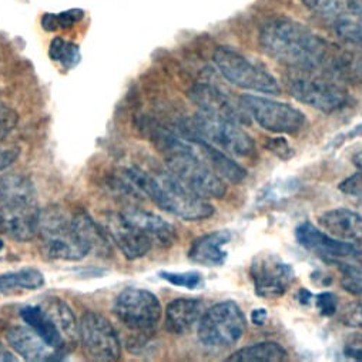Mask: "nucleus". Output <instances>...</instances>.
Here are the masks:
<instances>
[{
  "mask_svg": "<svg viewBox=\"0 0 362 362\" xmlns=\"http://www.w3.org/2000/svg\"><path fill=\"white\" fill-rule=\"evenodd\" d=\"M261 49L288 69H310L329 73L338 46L291 19H271L259 30Z\"/></svg>",
  "mask_w": 362,
  "mask_h": 362,
  "instance_id": "1",
  "label": "nucleus"
},
{
  "mask_svg": "<svg viewBox=\"0 0 362 362\" xmlns=\"http://www.w3.org/2000/svg\"><path fill=\"white\" fill-rule=\"evenodd\" d=\"M37 237L49 259L78 261L99 247L102 233L84 211L69 216L59 207H49L42 210Z\"/></svg>",
  "mask_w": 362,
  "mask_h": 362,
  "instance_id": "2",
  "label": "nucleus"
},
{
  "mask_svg": "<svg viewBox=\"0 0 362 362\" xmlns=\"http://www.w3.org/2000/svg\"><path fill=\"white\" fill-rule=\"evenodd\" d=\"M133 186L147 196L157 207L186 221H200L214 214V207L189 190L170 171H147L139 167L126 170Z\"/></svg>",
  "mask_w": 362,
  "mask_h": 362,
  "instance_id": "3",
  "label": "nucleus"
},
{
  "mask_svg": "<svg viewBox=\"0 0 362 362\" xmlns=\"http://www.w3.org/2000/svg\"><path fill=\"white\" fill-rule=\"evenodd\" d=\"M158 148L165 154L167 170L189 190L203 199H221L227 193L224 180L199 154L192 141L186 143L170 133L154 136Z\"/></svg>",
  "mask_w": 362,
  "mask_h": 362,
  "instance_id": "4",
  "label": "nucleus"
},
{
  "mask_svg": "<svg viewBox=\"0 0 362 362\" xmlns=\"http://www.w3.org/2000/svg\"><path fill=\"white\" fill-rule=\"evenodd\" d=\"M40 214L36 189L28 177H0V234L19 243L30 241L37 235Z\"/></svg>",
  "mask_w": 362,
  "mask_h": 362,
  "instance_id": "5",
  "label": "nucleus"
},
{
  "mask_svg": "<svg viewBox=\"0 0 362 362\" xmlns=\"http://www.w3.org/2000/svg\"><path fill=\"white\" fill-rule=\"evenodd\" d=\"M284 84L296 100L322 113H335L349 102L348 90L341 80L322 70L288 69Z\"/></svg>",
  "mask_w": 362,
  "mask_h": 362,
  "instance_id": "6",
  "label": "nucleus"
},
{
  "mask_svg": "<svg viewBox=\"0 0 362 362\" xmlns=\"http://www.w3.org/2000/svg\"><path fill=\"white\" fill-rule=\"evenodd\" d=\"M214 63L224 78L240 88L276 96L281 93L277 78L267 67L231 47L220 46L214 52Z\"/></svg>",
  "mask_w": 362,
  "mask_h": 362,
  "instance_id": "7",
  "label": "nucleus"
},
{
  "mask_svg": "<svg viewBox=\"0 0 362 362\" xmlns=\"http://www.w3.org/2000/svg\"><path fill=\"white\" fill-rule=\"evenodd\" d=\"M240 124L223 116L199 112L189 123L190 137L203 139L234 157H251L255 153V143Z\"/></svg>",
  "mask_w": 362,
  "mask_h": 362,
  "instance_id": "8",
  "label": "nucleus"
},
{
  "mask_svg": "<svg viewBox=\"0 0 362 362\" xmlns=\"http://www.w3.org/2000/svg\"><path fill=\"white\" fill-rule=\"evenodd\" d=\"M247 329V320L234 301H223L210 307L199 321L197 337L210 348L235 345Z\"/></svg>",
  "mask_w": 362,
  "mask_h": 362,
  "instance_id": "9",
  "label": "nucleus"
},
{
  "mask_svg": "<svg viewBox=\"0 0 362 362\" xmlns=\"http://www.w3.org/2000/svg\"><path fill=\"white\" fill-rule=\"evenodd\" d=\"M113 313L126 328L141 334L154 331L163 317L156 294L136 287H129L116 297Z\"/></svg>",
  "mask_w": 362,
  "mask_h": 362,
  "instance_id": "10",
  "label": "nucleus"
},
{
  "mask_svg": "<svg viewBox=\"0 0 362 362\" xmlns=\"http://www.w3.org/2000/svg\"><path fill=\"white\" fill-rule=\"evenodd\" d=\"M240 103L262 129L271 133L294 134L298 133L307 123L305 115L288 103L252 95L243 96Z\"/></svg>",
  "mask_w": 362,
  "mask_h": 362,
  "instance_id": "11",
  "label": "nucleus"
},
{
  "mask_svg": "<svg viewBox=\"0 0 362 362\" xmlns=\"http://www.w3.org/2000/svg\"><path fill=\"white\" fill-rule=\"evenodd\" d=\"M78 341L95 361L112 362L122 356V342L112 322L99 313L87 311L78 321Z\"/></svg>",
  "mask_w": 362,
  "mask_h": 362,
  "instance_id": "12",
  "label": "nucleus"
},
{
  "mask_svg": "<svg viewBox=\"0 0 362 362\" xmlns=\"http://www.w3.org/2000/svg\"><path fill=\"white\" fill-rule=\"evenodd\" d=\"M255 294L261 298H280L296 280L294 268L273 252H259L250 267Z\"/></svg>",
  "mask_w": 362,
  "mask_h": 362,
  "instance_id": "13",
  "label": "nucleus"
},
{
  "mask_svg": "<svg viewBox=\"0 0 362 362\" xmlns=\"http://www.w3.org/2000/svg\"><path fill=\"white\" fill-rule=\"evenodd\" d=\"M296 238L301 247L314 252L328 262L338 264L341 259H355L362 255V250L352 243L338 240L331 234L318 230L310 221L296 228Z\"/></svg>",
  "mask_w": 362,
  "mask_h": 362,
  "instance_id": "14",
  "label": "nucleus"
},
{
  "mask_svg": "<svg viewBox=\"0 0 362 362\" xmlns=\"http://www.w3.org/2000/svg\"><path fill=\"white\" fill-rule=\"evenodd\" d=\"M103 228L127 259H139L153 248V240L123 213H109Z\"/></svg>",
  "mask_w": 362,
  "mask_h": 362,
  "instance_id": "15",
  "label": "nucleus"
},
{
  "mask_svg": "<svg viewBox=\"0 0 362 362\" xmlns=\"http://www.w3.org/2000/svg\"><path fill=\"white\" fill-rule=\"evenodd\" d=\"M6 339L16 354H19L26 361L33 362H47V361H62L69 354L64 351L54 349L50 346L35 329L29 325H15L8 329Z\"/></svg>",
  "mask_w": 362,
  "mask_h": 362,
  "instance_id": "16",
  "label": "nucleus"
},
{
  "mask_svg": "<svg viewBox=\"0 0 362 362\" xmlns=\"http://www.w3.org/2000/svg\"><path fill=\"white\" fill-rule=\"evenodd\" d=\"M190 100L200 109V112L223 116L238 123L247 122V112L240 105H235L226 93L213 84L199 83L189 92Z\"/></svg>",
  "mask_w": 362,
  "mask_h": 362,
  "instance_id": "17",
  "label": "nucleus"
},
{
  "mask_svg": "<svg viewBox=\"0 0 362 362\" xmlns=\"http://www.w3.org/2000/svg\"><path fill=\"white\" fill-rule=\"evenodd\" d=\"M320 226L332 237L362 244V216L348 209H332L318 217Z\"/></svg>",
  "mask_w": 362,
  "mask_h": 362,
  "instance_id": "18",
  "label": "nucleus"
},
{
  "mask_svg": "<svg viewBox=\"0 0 362 362\" xmlns=\"http://www.w3.org/2000/svg\"><path fill=\"white\" fill-rule=\"evenodd\" d=\"M203 314V301L197 298H177L165 308L164 327L173 335H183L200 321Z\"/></svg>",
  "mask_w": 362,
  "mask_h": 362,
  "instance_id": "19",
  "label": "nucleus"
},
{
  "mask_svg": "<svg viewBox=\"0 0 362 362\" xmlns=\"http://www.w3.org/2000/svg\"><path fill=\"white\" fill-rule=\"evenodd\" d=\"M230 241L231 233L228 230H218L204 234L193 241L189 250V257L192 261L206 267L223 265L227 259V251L224 247Z\"/></svg>",
  "mask_w": 362,
  "mask_h": 362,
  "instance_id": "20",
  "label": "nucleus"
},
{
  "mask_svg": "<svg viewBox=\"0 0 362 362\" xmlns=\"http://www.w3.org/2000/svg\"><path fill=\"white\" fill-rule=\"evenodd\" d=\"M199 154L204 158V161L214 170L217 175H220L223 180L230 181L233 185H238L247 177L245 168H243L238 163H235L230 154L224 153L223 150L217 148L216 146L210 144L209 141L199 139V137H190L189 139Z\"/></svg>",
  "mask_w": 362,
  "mask_h": 362,
  "instance_id": "21",
  "label": "nucleus"
},
{
  "mask_svg": "<svg viewBox=\"0 0 362 362\" xmlns=\"http://www.w3.org/2000/svg\"><path fill=\"white\" fill-rule=\"evenodd\" d=\"M122 213L141 231H144L153 243L161 247H168L177 241L175 228L160 216L140 209H127Z\"/></svg>",
  "mask_w": 362,
  "mask_h": 362,
  "instance_id": "22",
  "label": "nucleus"
},
{
  "mask_svg": "<svg viewBox=\"0 0 362 362\" xmlns=\"http://www.w3.org/2000/svg\"><path fill=\"white\" fill-rule=\"evenodd\" d=\"M22 320L35 329L50 346L59 351L70 352L71 349L67 346L59 327L53 321V318L47 314V311L42 305H28L21 310Z\"/></svg>",
  "mask_w": 362,
  "mask_h": 362,
  "instance_id": "23",
  "label": "nucleus"
},
{
  "mask_svg": "<svg viewBox=\"0 0 362 362\" xmlns=\"http://www.w3.org/2000/svg\"><path fill=\"white\" fill-rule=\"evenodd\" d=\"M59 327L67 346L71 349L78 341V322L71 308L57 297H49L40 304Z\"/></svg>",
  "mask_w": 362,
  "mask_h": 362,
  "instance_id": "24",
  "label": "nucleus"
},
{
  "mask_svg": "<svg viewBox=\"0 0 362 362\" xmlns=\"http://www.w3.org/2000/svg\"><path fill=\"white\" fill-rule=\"evenodd\" d=\"M288 358V352L279 342L265 341L235 351L227 358L230 362H280Z\"/></svg>",
  "mask_w": 362,
  "mask_h": 362,
  "instance_id": "25",
  "label": "nucleus"
},
{
  "mask_svg": "<svg viewBox=\"0 0 362 362\" xmlns=\"http://www.w3.org/2000/svg\"><path fill=\"white\" fill-rule=\"evenodd\" d=\"M45 284L42 271L33 267L21 268L18 271L0 274V294H8L16 290H39Z\"/></svg>",
  "mask_w": 362,
  "mask_h": 362,
  "instance_id": "26",
  "label": "nucleus"
},
{
  "mask_svg": "<svg viewBox=\"0 0 362 362\" xmlns=\"http://www.w3.org/2000/svg\"><path fill=\"white\" fill-rule=\"evenodd\" d=\"M303 4L313 13L325 21L337 22L348 16L349 0H303Z\"/></svg>",
  "mask_w": 362,
  "mask_h": 362,
  "instance_id": "27",
  "label": "nucleus"
},
{
  "mask_svg": "<svg viewBox=\"0 0 362 362\" xmlns=\"http://www.w3.org/2000/svg\"><path fill=\"white\" fill-rule=\"evenodd\" d=\"M334 29L341 42L362 52V21L351 16L341 18L334 22Z\"/></svg>",
  "mask_w": 362,
  "mask_h": 362,
  "instance_id": "28",
  "label": "nucleus"
},
{
  "mask_svg": "<svg viewBox=\"0 0 362 362\" xmlns=\"http://www.w3.org/2000/svg\"><path fill=\"white\" fill-rule=\"evenodd\" d=\"M49 56L54 62H59L64 69L76 67L81 57L78 46L71 42H66L62 37L53 39V42L50 43V49H49Z\"/></svg>",
  "mask_w": 362,
  "mask_h": 362,
  "instance_id": "29",
  "label": "nucleus"
},
{
  "mask_svg": "<svg viewBox=\"0 0 362 362\" xmlns=\"http://www.w3.org/2000/svg\"><path fill=\"white\" fill-rule=\"evenodd\" d=\"M84 18V12L80 9H73L67 12H62L57 15L46 13L42 18V26L47 32H54L57 29H69L74 26L77 22H80Z\"/></svg>",
  "mask_w": 362,
  "mask_h": 362,
  "instance_id": "30",
  "label": "nucleus"
},
{
  "mask_svg": "<svg viewBox=\"0 0 362 362\" xmlns=\"http://www.w3.org/2000/svg\"><path fill=\"white\" fill-rule=\"evenodd\" d=\"M160 277L175 287H183L187 290H196L203 286V277L197 271H189V273H170V271H163Z\"/></svg>",
  "mask_w": 362,
  "mask_h": 362,
  "instance_id": "31",
  "label": "nucleus"
},
{
  "mask_svg": "<svg viewBox=\"0 0 362 362\" xmlns=\"http://www.w3.org/2000/svg\"><path fill=\"white\" fill-rule=\"evenodd\" d=\"M342 288L351 296L362 298V269L352 267V264L344 265L342 268Z\"/></svg>",
  "mask_w": 362,
  "mask_h": 362,
  "instance_id": "32",
  "label": "nucleus"
},
{
  "mask_svg": "<svg viewBox=\"0 0 362 362\" xmlns=\"http://www.w3.org/2000/svg\"><path fill=\"white\" fill-rule=\"evenodd\" d=\"M19 115L11 106L0 102V140L8 137L18 126Z\"/></svg>",
  "mask_w": 362,
  "mask_h": 362,
  "instance_id": "33",
  "label": "nucleus"
},
{
  "mask_svg": "<svg viewBox=\"0 0 362 362\" xmlns=\"http://www.w3.org/2000/svg\"><path fill=\"white\" fill-rule=\"evenodd\" d=\"M338 189H339L341 193L362 202V171L355 173L351 177L341 181Z\"/></svg>",
  "mask_w": 362,
  "mask_h": 362,
  "instance_id": "34",
  "label": "nucleus"
},
{
  "mask_svg": "<svg viewBox=\"0 0 362 362\" xmlns=\"http://www.w3.org/2000/svg\"><path fill=\"white\" fill-rule=\"evenodd\" d=\"M315 303H317V308L322 317L329 318V317L335 315V313L338 311V298L334 293L325 291V293L318 294L315 297Z\"/></svg>",
  "mask_w": 362,
  "mask_h": 362,
  "instance_id": "35",
  "label": "nucleus"
},
{
  "mask_svg": "<svg viewBox=\"0 0 362 362\" xmlns=\"http://www.w3.org/2000/svg\"><path fill=\"white\" fill-rule=\"evenodd\" d=\"M341 320L346 327L362 329V301L348 304L342 313Z\"/></svg>",
  "mask_w": 362,
  "mask_h": 362,
  "instance_id": "36",
  "label": "nucleus"
},
{
  "mask_svg": "<svg viewBox=\"0 0 362 362\" xmlns=\"http://www.w3.org/2000/svg\"><path fill=\"white\" fill-rule=\"evenodd\" d=\"M265 147H267V150H269L271 153H274L281 160H290L296 154L294 148L290 146V143L284 137L269 139L267 141Z\"/></svg>",
  "mask_w": 362,
  "mask_h": 362,
  "instance_id": "37",
  "label": "nucleus"
},
{
  "mask_svg": "<svg viewBox=\"0 0 362 362\" xmlns=\"http://www.w3.org/2000/svg\"><path fill=\"white\" fill-rule=\"evenodd\" d=\"M21 156V148L16 146L0 147V171L9 168Z\"/></svg>",
  "mask_w": 362,
  "mask_h": 362,
  "instance_id": "38",
  "label": "nucleus"
},
{
  "mask_svg": "<svg viewBox=\"0 0 362 362\" xmlns=\"http://www.w3.org/2000/svg\"><path fill=\"white\" fill-rule=\"evenodd\" d=\"M348 16L362 21V0H349Z\"/></svg>",
  "mask_w": 362,
  "mask_h": 362,
  "instance_id": "39",
  "label": "nucleus"
},
{
  "mask_svg": "<svg viewBox=\"0 0 362 362\" xmlns=\"http://www.w3.org/2000/svg\"><path fill=\"white\" fill-rule=\"evenodd\" d=\"M267 320V311L265 308H255L252 313H251V321L252 324L255 325H262Z\"/></svg>",
  "mask_w": 362,
  "mask_h": 362,
  "instance_id": "40",
  "label": "nucleus"
},
{
  "mask_svg": "<svg viewBox=\"0 0 362 362\" xmlns=\"http://www.w3.org/2000/svg\"><path fill=\"white\" fill-rule=\"evenodd\" d=\"M16 358L13 355V352H11L8 349V346L0 341V362H15Z\"/></svg>",
  "mask_w": 362,
  "mask_h": 362,
  "instance_id": "41",
  "label": "nucleus"
},
{
  "mask_svg": "<svg viewBox=\"0 0 362 362\" xmlns=\"http://www.w3.org/2000/svg\"><path fill=\"white\" fill-rule=\"evenodd\" d=\"M297 300H298V303L303 304V305H310V304H311V300H313V294H311V291H308V290H305V288H301V290L298 291V294H297Z\"/></svg>",
  "mask_w": 362,
  "mask_h": 362,
  "instance_id": "42",
  "label": "nucleus"
},
{
  "mask_svg": "<svg viewBox=\"0 0 362 362\" xmlns=\"http://www.w3.org/2000/svg\"><path fill=\"white\" fill-rule=\"evenodd\" d=\"M345 355L349 356V358H354V359H358V361H362V349L361 348H345Z\"/></svg>",
  "mask_w": 362,
  "mask_h": 362,
  "instance_id": "43",
  "label": "nucleus"
},
{
  "mask_svg": "<svg viewBox=\"0 0 362 362\" xmlns=\"http://www.w3.org/2000/svg\"><path fill=\"white\" fill-rule=\"evenodd\" d=\"M352 164H354L359 171H362V150L358 151L356 154H354V157H352Z\"/></svg>",
  "mask_w": 362,
  "mask_h": 362,
  "instance_id": "44",
  "label": "nucleus"
},
{
  "mask_svg": "<svg viewBox=\"0 0 362 362\" xmlns=\"http://www.w3.org/2000/svg\"><path fill=\"white\" fill-rule=\"evenodd\" d=\"M349 137H355V136H362V124L361 126H358V127H355V130L354 132H351L349 134H348Z\"/></svg>",
  "mask_w": 362,
  "mask_h": 362,
  "instance_id": "45",
  "label": "nucleus"
}]
</instances>
